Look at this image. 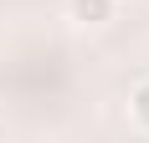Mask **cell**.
Masks as SVG:
<instances>
[{"label":"cell","mask_w":149,"mask_h":143,"mask_svg":"<svg viewBox=\"0 0 149 143\" xmlns=\"http://www.w3.org/2000/svg\"><path fill=\"white\" fill-rule=\"evenodd\" d=\"M62 10H67V21H77V26H108L113 10H118V0H62Z\"/></svg>","instance_id":"obj_1"},{"label":"cell","mask_w":149,"mask_h":143,"mask_svg":"<svg viewBox=\"0 0 149 143\" xmlns=\"http://www.w3.org/2000/svg\"><path fill=\"white\" fill-rule=\"evenodd\" d=\"M129 113H134V123H139V128L149 133V77H144V82L134 87V92H129Z\"/></svg>","instance_id":"obj_2"}]
</instances>
